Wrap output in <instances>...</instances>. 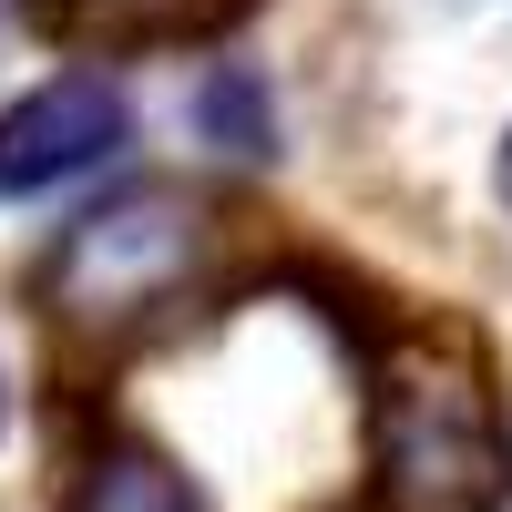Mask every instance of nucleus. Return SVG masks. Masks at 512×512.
I'll use <instances>...</instances> for the list:
<instances>
[{
  "mask_svg": "<svg viewBox=\"0 0 512 512\" xmlns=\"http://www.w3.org/2000/svg\"><path fill=\"white\" fill-rule=\"evenodd\" d=\"M205 216L175 185H123L103 205H82L52 246V308L62 318H144L185 287Z\"/></svg>",
  "mask_w": 512,
  "mask_h": 512,
  "instance_id": "obj_1",
  "label": "nucleus"
},
{
  "mask_svg": "<svg viewBox=\"0 0 512 512\" xmlns=\"http://www.w3.org/2000/svg\"><path fill=\"white\" fill-rule=\"evenodd\" d=\"M379 472L400 512H482L502 492V441L472 379H441L431 359H400L379 390Z\"/></svg>",
  "mask_w": 512,
  "mask_h": 512,
  "instance_id": "obj_2",
  "label": "nucleus"
},
{
  "mask_svg": "<svg viewBox=\"0 0 512 512\" xmlns=\"http://www.w3.org/2000/svg\"><path fill=\"white\" fill-rule=\"evenodd\" d=\"M123 134H134V103L113 93V72L31 82V93L0 113V195H52L72 175H93Z\"/></svg>",
  "mask_w": 512,
  "mask_h": 512,
  "instance_id": "obj_3",
  "label": "nucleus"
},
{
  "mask_svg": "<svg viewBox=\"0 0 512 512\" xmlns=\"http://www.w3.org/2000/svg\"><path fill=\"white\" fill-rule=\"evenodd\" d=\"M72 512H205V492L175 472L164 451H134V441H113L93 472H82V502Z\"/></svg>",
  "mask_w": 512,
  "mask_h": 512,
  "instance_id": "obj_4",
  "label": "nucleus"
},
{
  "mask_svg": "<svg viewBox=\"0 0 512 512\" xmlns=\"http://www.w3.org/2000/svg\"><path fill=\"white\" fill-rule=\"evenodd\" d=\"M195 123L205 134H226V154H267V123H256V82L246 72H216L195 93Z\"/></svg>",
  "mask_w": 512,
  "mask_h": 512,
  "instance_id": "obj_5",
  "label": "nucleus"
},
{
  "mask_svg": "<svg viewBox=\"0 0 512 512\" xmlns=\"http://www.w3.org/2000/svg\"><path fill=\"white\" fill-rule=\"evenodd\" d=\"M502 205H512V134H502Z\"/></svg>",
  "mask_w": 512,
  "mask_h": 512,
  "instance_id": "obj_6",
  "label": "nucleus"
},
{
  "mask_svg": "<svg viewBox=\"0 0 512 512\" xmlns=\"http://www.w3.org/2000/svg\"><path fill=\"white\" fill-rule=\"evenodd\" d=\"M0 420H11V390H0Z\"/></svg>",
  "mask_w": 512,
  "mask_h": 512,
  "instance_id": "obj_7",
  "label": "nucleus"
}]
</instances>
